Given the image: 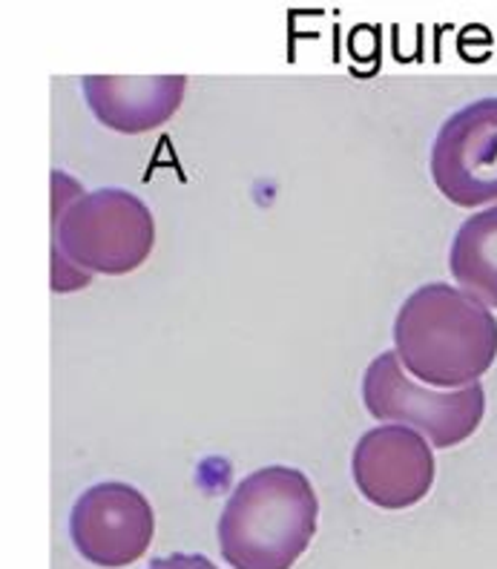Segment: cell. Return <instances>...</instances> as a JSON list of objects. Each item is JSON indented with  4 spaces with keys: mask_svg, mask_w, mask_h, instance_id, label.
Segmentation results:
<instances>
[{
    "mask_svg": "<svg viewBox=\"0 0 497 569\" xmlns=\"http://www.w3.org/2000/svg\"><path fill=\"white\" fill-rule=\"evenodd\" d=\"M431 179L457 208H480L497 199V98L463 107L437 132Z\"/></svg>",
    "mask_w": 497,
    "mask_h": 569,
    "instance_id": "cell-5",
    "label": "cell"
},
{
    "mask_svg": "<svg viewBox=\"0 0 497 569\" xmlns=\"http://www.w3.org/2000/svg\"><path fill=\"white\" fill-rule=\"evenodd\" d=\"M402 366L437 389H469L497 357L495 313L443 282L417 288L394 320Z\"/></svg>",
    "mask_w": 497,
    "mask_h": 569,
    "instance_id": "cell-2",
    "label": "cell"
},
{
    "mask_svg": "<svg viewBox=\"0 0 497 569\" xmlns=\"http://www.w3.org/2000/svg\"><path fill=\"white\" fill-rule=\"evenodd\" d=\"M152 244L156 222L139 196L121 188L83 193L67 173H52V291L87 288L92 273L136 271Z\"/></svg>",
    "mask_w": 497,
    "mask_h": 569,
    "instance_id": "cell-1",
    "label": "cell"
},
{
    "mask_svg": "<svg viewBox=\"0 0 497 569\" xmlns=\"http://www.w3.org/2000/svg\"><path fill=\"white\" fill-rule=\"evenodd\" d=\"M362 400L374 420L415 429L437 449H451L469 440L486 411L480 382L460 391L423 389L402 375L397 351H386L368 366L362 377Z\"/></svg>",
    "mask_w": 497,
    "mask_h": 569,
    "instance_id": "cell-4",
    "label": "cell"
},
{
    "mask_svg": "<svg viewBox=\"0 0 497 569\" xmlns=\"http://www.w3.org/2000/svg\"><path fill=\"white\" fill-rule=\"evenodd\" d=\"M156 518L150 500L130 483L107 480L87 489L70 515L76 549L96 567L121 569L150 549Z\"/></svg>",
    "mask_w": 497,
    "mask_h": 569,
    "instance_id": "cell-6",
    "label": "cell"
},
{
    "mask_svg": "<svg viewBox=\"0 0 497 569\" xmlns=\"http://www.w3.org/2000/svg\"><path fill=\"white\" fill-rule=\"evenodd\" d=\"M319 500L290 466H265L233 489L219 518V547L233 569H290L317 535Z\"/></svg>",
    "mask_w": 497,
    "mask_h": 569,
    "instance_id": "cell-3",
    "label": "cell"
},
{
    "mask_svg": "<svg viewBox=\"0 0 497 569\" xmlns=\"http://www.w3.org/2000/svg\"><path fill=\"white\" fill-rule=\"evenodd\" d=\"M351 475L368 503L380 509H408L431 492L435 455L415 429L380 426L357 440Z\"/></svg>",
    "mask_w": 497,
    "mask_h": 569,
    "instance_id": "cell-7",
    "label": "cell"
},
{
    "mask_svg": "<svg viewBox=\"0 0 497 569\" xmlns=\"http://www.w3.org/2000/svg\"><path fill=\"white\" fill-rule=\"evenodd\" d=\"M449 264L463 291L497 308V204L460 224Z\"/></svg>",
    "mask_w": 497,
    "mask_h": 569,
    "instance_id": "cell-9",
    "label": "cell"
},
{
    "mask_svg": "<svg viewBox=\"0 0 497 569\" xmlns=\"http://www.w3.org/2000/svg\"><path fill=\"white\" fill-rule=\"evenodd\" d=\"M147 569H219L210 558L190 556V552H176V556L156 558Z\"/></svg>",
    "mask_w": 497,
    "mask_h": 569,
    "instance_id": "cell-10",
    "label": "cell"
},
{
    "mask_svg": "<svg viewBox=\"0 0 497 569\" xmlns=\"http://www.w3.org/2000/svg\"><path fill=\"white\" fill-rule=\"evenodd\" d=\"M81 90L92 116L105 127L125 136H139L167 124L181 107L187 90L185 76L125 78L87 76Z\"/></svg>",
    "mask_w": 497,
    "mask_h": 569,
    "instance_id": "cell-8",
    "label": "cell"
}]
</instances>
